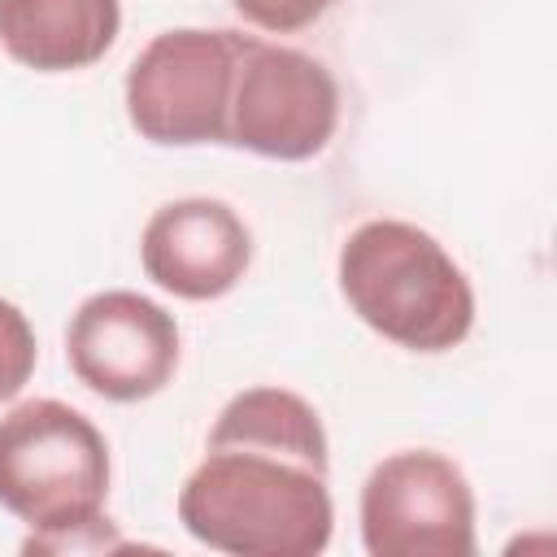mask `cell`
<instances>
[{"label":"cell","mask_w":557,"mask_h":557,"mask_svg":"<svg viewBox=\"0 0 557 557\" xmlns=\"http://www.w3.org/2000/svg\"><path fill=\"white\" fill-rule=\"evenodd\" d=\"M183 531L231 557H313L331 544V444L318 409L287 387L231 396L178 492Z\"/></svg>","instance_id":"6da1fadb"},{"label":"cell","mask_w":557,"mask_h":557,"mask_svg":"<svg viewBox=\"0 0 557 557\" xmlns=\"http://www.w3.org/2000/svg\"><path fill=\"white\" fill-rule=\"evenodd\" d=\"M109 500V444L100 426L52 396L0 413V509L30 527L22 553L122 548Z\"/></svg>","instance_id":"7a4b0ae2"},{"label":"cell","mask_w":557,"mask_h":557,"mask_svg":"<svg viewBox=\"0 0 557 557\" xmlns=\"http://www.w3.org/2000/svg\"><path fill=\"white\" fill-rule=\"evenodd\" d=\"M335 278L348 309L396 348L448 352L474 331V287L466 270L413 222L370 218L352 226Z\"/></svg>","instance_id":"3957f363"},{"label":"cell","mask_w":557,"mask_h":557,"mask_svg":"<svg viewBox=\"0 0 557 557\" xmlns=\"http://www.w3.org/2000/svg\"><path fill=\"white\" fill-rule=\"evenodd\" d=\"M248 35L226 26H178L152 35L126 65L122 100L139 139L157 148L226 144V104Z\"/></svg>","instance_id":"277c9868"},{"label":"cell","mask_w":557,"mask_h":557,"mask_svg":"<svg viewBox=\"0 0 557 557\" xmlns=\"http://www.w3.org/2000/svg\"><path fill=\"white\" fill-rule=\"evenodd\" d=\"M335 74L300 48L248 35L231 83L226 144L265 161H313L335 139Z\"/></svg>","instance_id":"5b68a950"},{"label":"cell","mask_w":557,"mask_h":557,"mask_svg":"<svg viewBox=\"0 0 557 557\" xmlns=\"http://www.w3.org/2000/svg\"><path fill=\"white\" fill-rule=\"evenodd\" d=\"M370 557H474V487L461 466L435 448L383 457L357 500Z\"/></svg>","instance_id":"8992f818"},{"label":"cell","mask_w":557,"mask_h":557,"mask_svg":"<svg viewBox=\"0 0 557 557\" xmlns=\"http://www.w3.org/2000/svg\"><path fill=\"white\" fill-rule=\"evenodd\" d=\"M65 361L100 400H148L165 392L178 370V322L139 292H96L65 326Z\"/></svg>","instance_id":"52a82bcc"},{"label":"cell","mask_w":557,"mask_h":557,"mask_svg":"<svg viewBox=\"0 0 557 557\" xmlns=\"http://www.w3.org/2000/svg\"><path fill=\"white\" fill-rule=\"evenodd\" d=\"M139 265L161 292L178 300H218L248 274L252 231L226 200L183 196L144 222Z\"/></svg>","instance_id":"ba28073f"},{"label":"cell","mask_w":557,"mask_h":557,"mask_svg":"<svg viewBox=\"0 0 557 557\" xmlns=\"http://www.w3.org/2000/svg\"><path fill=\"white\" fill-rule=\"evenodd\" d=\"M122 30V0H0V48L35 74L96 65Z\"/></svg>","instance_id":"9c48e42d"},{"label":"cell","mask_w":557,"mask_h":557,"mask_svg":"<svg viewBox=\"0 0 557 557\" xmlns=\"http://www.w3.org/2000/svg\"><path fill=\"white\" fill-rule=\"evenodd\" d=\"M35 361H39V339H35L30 318L13 300L0 296V405L13 400L30 383Z\"/></svg>","instance_id":"30bf717a"},{"label":"cell","mask_w":557,"mask_h":557,"mask_svg":"<svg viewBox=\"0 0 557 557\" xmlns=\"http://www.w3.org/2000/svg\"><path fill=\"white\" fill-rule=\"evenodd\" d=\"M331 4L335 0H231V9L265 35H296L313 22H322Z\"/></svg>","instance_id":"8fae6325"}]
</instances>
